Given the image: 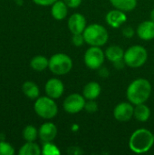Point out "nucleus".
I'll use <instances>...</instances> for the list:
<instances>
[{
    "mask_svg": "<svg viewBox=\"0 0 154 155\" xmlns=\"http://www.w3.org/2000/svg\"><path fill=\"white\" fill-rule=\"evenodd\" d=\"M134 114V107L132 103H121L117 104L113 110V116L119 122H128Z\"/></svg>",
    "mask_w": 154,
    "mask_h": 155,
    "instance_id": "1a4fd4ad",
    "label": "nucleus"
},
{
    "mask_svg": "<svg viewBox=\"0 0 154 155\" xmlns=\"http://www.w3.org/2000/svg\"><path fill=\"white\" fill-rule=\"evenodd\" d=\"M30 66L33 70L37 72L44 71L49 66V59L43 55H36L30 61Z\"/></svg>",
    "mask_w": 154,
    "mask_h": 155,
    "instance_id": "aec40b11",
    "label": "nucleus"
},
{
    "mask_svg": "<svg viewBox=\"0 0 154 155\" xmlns=\"http://www.w3.org/2000/svg\"><path fill=\"white\" fill-rule=\"evenodd\" d=\"M48 68L54 74L64 75L72 70L73 61L69 55L63 53H58L52 55L49 59Z\"/></svg>",
    "mask_w": 154,
    "mask_h": 155,
    "instance_id": "423d86ee",
    "label": "nucleus"
},
{
    "mask_svg": "<svg viewBox=\"0 0 154 155\" xmlns=\"http://www.w3.org/2000/svg\"><path fill=\"white\" fill-rule=\"evenodd\" d=\"M151 20H152L154 22V8L152 10V12H151Z\"/></svg>",
    "mask_w": 154,
    "mask_h": 155,
    "instance_id": "7c9ffc66",
    "label": "nucleus"
},
{
    "mask_svg": "<svg viewBox=\"0 0 154 155\" xmlns=\"http://www.w3.org/2000/svg\"><path fill=\"white\" fill-rule=\"evenodd\" d=\"M38 136V130L34 125H27L23 130V138L25 142H34Z\"/></svg>",
    "mask_w": 154,
    "mask_h": 155,
    "instance_id": "5701e85b",
    "label": "nucleus"
},
{
    "mask_svg": "<svg viewBox=\"0 0 154 155\" xmlns=\"http://www.w3.org/2000/svg\"><path fill=\"white\" fill-rule=\"evenodd\" d=\"M22 91L24 94L31 100H36L39 97L40 90L37 84L32 81H26L22 85Z\"/></svg>",
    "mask_w": 154,
    "mask_h": 155,
    "instance_id": "a211bd4d",
    "label": "nucleus"
},
{
    "mask_svg": "<svg viewBox=\"0 0 154 155\" xmlns=\"http://www.w3.org/2000/svg\"><path fill=\"white\" fill-rule=\"evenodd\" d=\"M101 92H102V88L98 83L90 82L84 86L83 90V95L87 100H95L99 97Z\"/></svg>",
    "mask_w": 154,
    "mask_h": 155,
    "instance_id": "2eb2a0df",
    "label": "nucleus"
},
{
    "mask_svg": "<svg viewBox=\"0 0 154 155\" xmlns=\"http://www.w3.org/2000/svg\"><path fill=\"white\" fill-rule=\"evenodd\" d=\"M105 19L109 25H111L113 28H117V27H120L123 23L126 22L127 16L123 11L116 9V10L110 11L106 15Z\"/></svg>",
    "mask_w": 154,
    "mask_h": 155,
    "instance_id": "ddd939ff",
    "label": "nucleus"
},
{
    "mask_svg": "<svg viewBox=\"0 0 154 155\" xmlns=\"http://www.w3.org/2000/svg\"><path fill=\"white\" fill-rule=\"evenodd\" d=\"M85 103L86 102L84 95L79 94H72L64 99L63 106L66 113L74 114L84 109Z\"/></svg>",
    "mask_w": 154,
    "mask_h": 155,
    "instance_id": "6e6552de",
    "label": "nucleus"
},
{
    "mask_svg": "<svg viewBox=\"0 0 154 155\" xmlns=\"http://www.w3.org/2000/svg\"><path fill=\"white\" fill-rule=\"evenodd\" d=\"M57 135V127L54 124L47 122L43 124L38 130V136L43 143L53 142Z\"/></svg>",
    "mask_w": 154,
    "mask_h": 155,
    "instance_id": "f8f14e48",
    "label": "nucleus"
},
{
    "mask_svg": "<svg viewBox=\"0 0 154 155\" xmlns=\"http://www.w3.org/2000/svg\"><path fill=\"white\" fill-rule=\"evenodd\" d=\"M148 59L147 50L142 45H133L124 53V63L132 68L143 66Z\"/></svg>",
    "mask_w": 154,
    "mask_h": 155,
    "instance_id": "39448f33",
    "label": "nucleus"
},
{
    "mask_svg": "<svg viewBox=\"0 0 154 155\" xmlns=\"http://www.w3.org/2000/svg\"><path fill=\"white\" fill-rule=\"evenodd\" d=\"M35 114L43 119H52L56 116L58 107L54 99L49 96H41L35 100L34 104Z\"/></svg>",
    "mask_w": 154,
    "mask_h": 155,
    "instance_id": "20e7f679",
    "label": "nucleus"
},
{
    "mask_svg": "<svg viewBox=\"0 0 154 155\" xmlns=\"http://www.w3.org/2000/svg\"><path fill=\"white\" fill-rule=\"evenodd\" d=\"M123 35H124V36H126V37L130 38V37H132V36L134 35V30H133L132 27L127 26V27L123 28Z\"/></svg>",
    "mask_w": 154,
    "mask_h": 155,
    "instance_id": "c756f323",
    "label": "nucleus"
},
{
    "mask_svg": "<svg viewBox=\"0 0 154 155\" xmlns=\"http://www.w3.org/2000/svg\"><path fill=\"white\" fill-rule=\"evenodd\" d=\"M51 14L55 20H63L68 14V6L64 2V0H57L54 4L52 5Z\"/></svg>",
    "mask_w": 154,
    "mask_h": 155,
    "instance_id": "dca6fc26",
    "label": "nucleus"
},
{
    "mask_svg": "<svg viewBox=\"0 0 154 155\" xmlns=\"http://www.w3.org/2000/svg\"><path fill=\"white\" fill-rule=\"evenodd\" d=\"M151 94L152 84L144 78H139L132 82L126 91L127 99L134 105L144 104L150 98Z\"/></svg>",
    "mask_w": 154,
    "mask_h": 155,
    "instance_id": "f257e3e1",
    "label": "nucleus"
},
{
    "mask_svg": "<svg viewBox=\"0 0 154 155\" xmlns=\"http://www.w3.org/2000/svg\"><path fill=\"white\" fill-rule=\"evenodd\" d=\"M133 116L139 122H142V123L147 122L149 120L150 116H151V110L144 104H136L135 107H134Z\"/></svg>",
    "mask_w": 154,
    "mask_h": 155,
    "instance_id": "6ab92c4d",
    "label": "nucleus"
},
{
    "mask_svg": "<svg viewBox=\"0 0 154 155\" xmlns=\"http://www.w3.org/2000/svg\"><path fill=\"white\" fill-rule=\"evenodd\" d=\"M72 42H73V44L75 46H81V45H83L84 43L85 42L84 41V35L83 34H74V35H73Z\"/></svg>",
    "mask_w": 154,
    "mask_h": 155,
    "instance_id": "bb28decb",
    "label": "nucleus"
},
{
    "mask_svg": "<svg viewBox=\"0 0 154 155\" xmlns=\"http://www.w3.org/2000/svg\"><path fill=\"white\" fill-rule=\"evenodd\" d=\"M15 153V148L5 141H0V155H14Z\"/></svg>",
    "mask_w": 154,
    "mask_h": 155,
    "instance_id": "393cba45",
    "label": "nucleus"
},
{
    "mask_svg": "<svg viewBox=\"0 0 154 155\" xmlns=\"http://www.w3.org/2000/svg\"><path fill=\"white\" fill-rule=\"evenodd\" d=\"M104 59L105 53L100 46H91L86 50L84 57L85 65L92 70L99 69L104 63Z\"/></svg>",
    "mask_w": 154,
    "mask_h": 155,
    "instance_id": "0eeeda50",
    "label": "nucleus"
},
{
    "mask_svg": "<svg viewBox=\"0 0 154 155\" xmlns=\"http://www.w3.org/2000/svg\"><path fill=\"white\" fill-rule=\"evenodd\" d=\"M61 153L58 147L54 144L52 142L44 143L43 148H42V154L44 155H59Z\"/></svg>",
    "mask_w": 154,
    "mask_h": 155,
    "instance_id": "b1692460",
    "label": "nucleus"
},
{
    "mask_svg": "<svg viewBox=\"0 0 154 155\" xmlns=\"http://www.w3.org/2000/svg\"><path fill=\"white\" fill-rule=\"evenodd\" d=\"M68 28L73 35L83 34L84 29L86 28L85 17L79 13L72 15L68 19Z\"/></svg>",
    "mask_w": 154,
    "mask_h": 155,
    "instance_id": "9b49d317",
    "label": "nucleus"
},
{
    "mask_svg": "<svg viewBox=\"0 0 154 155\" xmlns=\"http://www.w3.org/2000/svg\"><path fill=\"white\" fill-rule=\"evenodd\" d=\"M154 144V134L145 128L133 132L129 140V147L135 153H144L151 150Z\"/></svg>",
    "mask_w": 154,
    "mask_h": 155,
    "instance_id": "f03ea898",
    "label": "nucleus"
},
{
    "mask_svg": "<svg viewBox=\"0 0 154 155\" xmlns=\"http://www.w3.org/2000/svg\"><path fill=\"white\" fill-rule=\"evenodd\" d=\"M44 90L47 96L53 99H58L64 94V85L61 80L57 78H51L46 82Z\"/></svg>",
    "mask_w": 154,
    "mask_h": 155,
    "instance_id": "9d476101",
    "label": "nucleus"
},
{
    "mask_svg": "<svg viewBox=\"0 0 154 155\" xmlns=\"http://www.w3.org/2000/svg\"><path fill=\"white\" fill-rule=\"evenodd\" d=\"M112 5L123 12L133 11L137 5V0H110Z\"/></svg>",
    "mask_w": 154,
    "mask_h": 155,
    "instance_id": "412c9836",
    "label": "nucleus"
},
{
    "mask_svg": "<svg viewBox=\"0 0 154 155\" xmlns=\"http://www.w3.org/2000/svg\"><path fill=\"white\" fill-rule=\"evenodd\" d=\"M64 2L67 5L68 7L76 8V7H78L81 5L82 0H64Z\"/></svg>",
    "mask_w": 154,
    "mask_h": 155,
    "instance_id": "c85d7f7f",
    "label": "nucleus"
},
{
    "mask_svg": "<svg viewBox=\"0 0 154 155\" xmlns=\"http://www.w3.org/2000/svg\"><path fill=\"white\" fill-rule=\"evenodd\" d=\"M20 155H40L42 150L37 143L34 142H26L19 150Z\"/></svg>",
    "mask_w": 154,
    "mask_h": 155,
    "instance_id": "4be33fe9",
    "label": "nucleus"
},
{
    "mask_svg": "<svg viewBox=\"0 0 154 155\" xmlns=\"http://www.w3.org/2000/svg\"><path fill=\"white\" fill-rule=\"evenodd\" d=\"M124 51L122 47L118 46V45H111L109 46L106 51H105V57L116 64V63H120L123 60V57H124Z\"/></svg>",
    "mask_w": 154,
    "mask_h": 155,
    "instance_id": "f3484780",
    "label": "nucleus"
},
{
    "mask_svg": "<svg viewBox=\"0 0 154 155\" xmlns=\"http://www.w3.org/2000/svg\"><path fill=\"white\" fill-rule=\"evenodd\" d=\"M136 32L141 39L144 41L152 40L154 38V22L152 20H148L141 23Z\"/></svg>",
    "mask_w": 154,
    "mask_h": 155,
    "instance_id": "4468645a",
    "label": "nucleus"
},
{
    "mask_svg": "<svg viewBox=\"0 0 154 155\" xmlns=\"http://www.w3.org/2000/svg\"><path fill=\"white\" fill-rule=\"evenodd\" d=\"M85 43L91 46H103L109 38L108 31L104 26L99 24H92L86 26L84 33Z\"/></svg>",
    "mask_w": 154,
    "mask_h": 155,
    "instance_id": "7ed1b4c3",
    "label": "nucleus"
},
{
    "mask_svg": "<svg viewBox=\"0 0 154 155\" xmlns=\"http://www.w3.org/2000/svg\"><path fill=\"white\" fill-rule=\"evenodd\" d=\"M57 0H33V2L41 6H48L54 4Z\"/></svg>",
    "mask_w": 154,
    "mask_h": 155,
    "instance_id": "cd10ccee",
    "label": "nucleus"
},
{
    "mask_svg": "<svg viewBox=\"0 0 154 155\" xmlns=\"http://www.w3.org/2000/svg\"><path fill=\"white\" fill-rule=\"evenodd\" d=\"M84 109L87 111V113L93 114V113L97 112L98 106H97V104L94 102V100H88V102L85 103Z\"/></svg>",
    "mask_w": 154,
    "mask_h": 155,
    "instance_id": "a878e982",
    "label": "nucleus"
}]
</instances>
